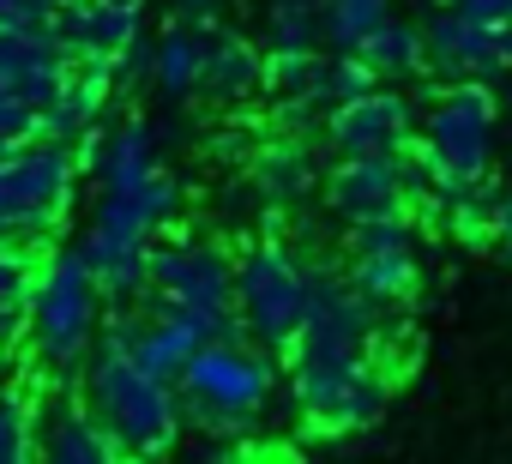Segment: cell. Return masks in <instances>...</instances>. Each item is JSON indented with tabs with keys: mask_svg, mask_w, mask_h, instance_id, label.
Wrapping results in <instances>:
<instances>
[{
	"mask_svg": "<svg viewBox=\"0 0 512 464\" xmlns=\"http://www.w3.org/2000/svg\"><path fill=\"white\" fill-rule=\"evenodd\" d=\"M296 410L326 434H362L386 416L392 374L368 356H326V362H290Z\"/></svg>",
	"mask_w": 512,
	"mask_h": 464,
	"instance_id": "7",
	"label": "cell"
},
{
	"mask_svg": "<svg viewBox=\"0 0 512 464\" xmlns=\"http://www.w3.org/2000/svg\"><path fill=\"white\" fill-rule=\"evenodd\" d=\"M43 127H37V109H25L19 97H7V91H0V157H7V151H19L25 139H37Z\"/></svg>",
	"mask_w": 512,
	"mask_h": 464,
	"instance_id": "31",
	"label": "cell"
},
{
	"mask_svg": "<svg viewBox=\"0 0 512 464\" xmlns=\"http://www.w3.org/2000/svg\"><path fill=\"white\" fill-rule=\"evenodd\" d=\"M151 248H157V236H133V229H109V223L85 229L79 254L91 260V278L109 308H133L151 290Z\"/></svg>",
	"mask_w": 512,
	"mask_h": 464,
	"instance_id": "15",
	"label": "cell"
},
{
	"mask_svg": "<svg viewBox=\"0 0 512 464\" xmlns=\"http://www.w3.org/2000/svg\"><path fill=\"white\" fill-rule=\"evenodd\" d=\"M79 157L61 139H25L0 157V236L7 242H43L67 223L79 193Z\"/></svg>",
	"mask_w": 512,
	"mask_h": 464,
	"instance_id": "5",
	"label": "cell"
},
{
	"mask_svg": "<svg viewBox=\"0 0 512 464\" xmlns=\"http://www.w3.org/2000/svg\"><path fill=\"white\" fill-rule=\"evenodd\" d=\"M247 151V127H229L223 139H211V157H241Z\"/></svg>",
	"mask_w": 512,
	"mask_h": 464,
	"instance_id": "36",
	"label": "cell"
},
{
	"mask_svg": "<svg viewBox=\"0 0 512 464\" xmlns=\"http://www.w3.org/2000/svg\"><path fill=\"white\" fill-rule=\"evenodd\" d=\"M13 25H55V0H0V31Z\"/></svg>",
	"mask_w": 512,
	"mask_h": 464,
	"instance_id": "32",
	"label": "cell"
},
{
	"mask_svg": "<svg viewBox=\"0 0 512 464\" xmlns=\"http://www.w3.org/2000/svg\"><path fill=\"white\" fill-rule=\"evenodd\" d=\"M350 278L368 302L392 308V302H410L416 284H422V266H416V248H374V254H350Z\"/></svg>",
	"mask_w": 512,
	"mask_h": 464,
	"instance_id": "23",
	"label": "cell"
},
{
	"mask_svg": "<svg viewBox=\"0 0 512 464\" xmlns=\"http://www.w3.org/2000/svg\"><path fill=\"white\" fill-rule=\"evenodd\" d=\"M31 284H37V254H31V242H7V236H0V350L25 332Z\"/></svg>",
	"mask_w": 512,
	"mask_h": 464,
	"instance_id": "25",
	"label": "cell"
},
{
	"mask_svg": "<svg viewBox=\"0 0 512 464\" xmlns=\"http://www.w3.org/2000/svg\"><path fill=\"white\" fill-rule=\"evenodd\" d=\"M25 338H31V356L49 380H73V374L91 368V356L103 344V290H97L91 260L79 248L37 266L31 308H25Z\"/></svg>",
	"mask_w": 512,
	"mask_h": 464,
	"instance_id": "1",
	"label": "cell"
},
{
	"mask_svg": "<svg viewBox=\"0 0 512 464\" xmlns=\"http://www.w3.org/2000/svg\"><path fill=\"white\" fill-rule=\"evenodd\" d=\"M235 314L247 320V338L266 350H290L308 320V266L278 242L260 236L235 254Z\"/></svg>",
	"mask_w": 512,
	"mask_h": 464,
	"instance_id": "6",
	"label": "cell"
},
{
	"mask_svg": "<svg viewBox=\"0 0 512 464\" xmlns=\"http://www.w3.org/2000/svg\"><path fill=\"white\" fill-rule=\"evenodd\" d=\"M193 31H199V91L211 103H247L253 91H266V55L241 31H229L223 19H205Z\"/></svg>",
	"mask_w": 512,
	"mask_h": 464,
	"instance_id": "16",
	"label": "cell"
},
{
	"mask_svg": "<svg viewBox=\"0 0 512 464\" xmlns=\"http://www.w3.org/2000/svg\"><path fill=\"white\" fill-rule=\"evenodd\" d=\"M73 67H79V55L55 37V25H13V31H0V91L19 97L37 115L61 97Z\"/></svg>",
	"mask_w": 512,
	"mask_h": 464,
	"instance_id": "10",
	"label": "cell"
},
{
	"mask_svg": "<svg viewBox=\"0 0 512 464\" xmlns=\"http://www.w3.org/2000/svg\"><path fill=\"white\" fill-rule=\"evenodd\" d=\"M85 404L121 440L127 458H163L181 440V386L139 368V356L121 344H97L85 368Z\"/></svg>",
	"mask_w": 512,
	"mask_h": 464,
	"instance_id": "2",
	"label": "cell"
},
{
	"mask_svg": "<svg viewBox=\"0 0 512 464\" xmlns=\"http://www.w3.org/2000/svg\"><path fill=\"white\" fill-rule=\"evenodd\" d=\"M494 242L512 254V193H500V199H494Z\"/></svg>",
	"mask_w": 512,
	"mask_h": 464,
	"instance_id": "35",
	"label": "cell"
},
{
	"mask_svg": "<svg viewBox=\"0 0 512 464\" xmlns=\"http://www.w3.org/2000/svg\"><path fill=\"white\" fill-rule=\"evenodd\" d=\"M416 175L410 157H338V169L326 175V205L356 223V217H380V211H404Z\"/></svg>",
	"mask_w": 512,
	"mask_h": 464,
	"instance_id": "14",
	"label": "cell"
},
{
	"mask_svg": "<svg viewBox=\"0 0 512 464\" xmlns=\"http://www.w3.org/2000/svg\"><path fill=\"white\" fill-rule=\"evenodd\" d=\"M380 85V73L362 61V55H338L332 67H326V109H338V103H356V97H368Z\"/></svg>",
	"mask_w": 512,
	"mask_h": 464,
	"instance_id": "30",
	"label": "cell"
},
{
	"mask_svg": "<svg viewBox=\"0 0 512 464\" xmlns=\"http://www.w3.org/2000/svg\"><path fill=\"white\" fill-rule=\"evenodd\" d=\"M253 193H260L266 205H296L314 193V157L302 139H266L260 151H253Z\"/></svg>",
	"mask_w": 512,
	"mask_h": 464,
	"instance_id": "21",
	"label": "cell"
},
{
	"mask_svg": "<svg viewBox=\"0 0 512 464\" xmlns=\"http://www.w3.org/2000/svg\"><path fill=\"white\" fill-rule=\"evenodd\" d=\"M272 49H320V0H266Z\"/></svg>",
	"mask_w": 512,
	"mask_h": 464,
	"instance_id": "28",
	"label": "cell"
},
{
	"mask_svg": "<svg viewBox=\"0 0 512 464\" xmlns=\"http://www.w3.org/2000/svg\"><path fill=\"white\" fill-rule=\"evenodd\" d=\"M169 13H175V19H187V25H205V19H217V13H223V0H169Z\"/></svg>",
	"mask_w": 512,
	"mask_h": 464,
	"instance_id": "34",
	"label": "cell"
},
{
	"mask_svg": "<svg viewBox=\"0 0 512 464\" xmlns=\"http://www.w3.org/2000/svg\"><path fill=\"white\" fill-rule=\"evenodd\" d=\"M326 139L338 157H404L416 145V109L398 91H368L356 103L326 109Z\"/></svg>",
	"mask_w": 512,
	"mask_h": 464,
	"instance_id": "12",
	"label": "cell"
},
{
	"mask_svg": "<svg viewBox=\"0 0 512 464\" xmlns=\"http://www.w3.org/2000/svg\"><path fill=\"white\" fill-rule=\"evenodd\" d=\"M374 248H416L410 211H380V217H356L350 223V254H374Z\"/></svg>",
	"mask_w": 512,
	"mask_h": 464,
	"instance_id": "29",
	"label": "cell"
},
{
	"mask_svg": "<svg viewBox=\"0 0 512 464\" xmlns=\"http://www.w3.org/2000/svg\"><path fill=\"white\" fill-rule=\"evenodd\" d=\"M151 296L229 314L235 308V260L211 242H157L151 248Z\"/></svg>",
	"mask_w": 512,
	"mask_h": 464,
	"instance_id": "9",
	"label": "cell"
},
{
	"mask_svg": "<svg viewBox=\"0 0 512 464\" xmlns=\"http://www.w3.org/2000/svg\"><path fill=\"white\" fill-rule=\"evenodd\" d=\"M181 205H187V181H181V175H169V169H157V175H151V181H139V187H103V193H97L91 223L133 229V236H157L163 223H175V217H181Z\"/></svg>",
	"mask_w": 512,
	"mask_h": 464,
	"instance_id": "17",
	"label": "cell"
},
{
	"mask_svg": "<svg viewBox=\"0 0 512 464\" xmlns=\"http://www.w3.org/2000/svg\"><path fill=\"white\" fill-rule=\"evenodd\" d=\"M55 7H67V0H55Z\"/></svg>",
	"mask_w": 512,
	"mask_h": 464,
	"instance_id": "37",
	"label": "cell"
},
{
	"mask_svg": "<svg viewBox=\"0 0 512 464\" xmlns=\"http://www.w3.org/2000/svg\"><path fill=\"white\" fill-rule=\"evenodd\" d=\"M151 91L163 103H187L199 91V31L187 19H175L157 43H151Z\"/></svg>",
	"mask_w": 512,
	"mask_h": 464,
	"instance_id": "22",
	"label": "cell"
},
{
	"mask_svg": "<svg viewBox=\"0 0 512 464\" xmlns=\"http://www.w3.org/2000/svg\"><path fill=\"white\" fill-rule=\"evenodd\" d=\"M374 308L380 302H368L362 290H356V278H350V266L338 272V266H308V320H302V332H296V344H290V362H326V356H368L374 350Z\"/></svg>",
	"mask_w": 512,
	"mask_h": 464,
	"instance_id": "8",
	"label": "cell"
},
{
	"mask_svg": "<svg viewBox=\"0 0 512 464\" xmlns=\"http://www.w3.org/2000/svg\"><path fill=\"white\" fill-rule=\"evenodd\" d=\"M55 37L79 61H121L145 37V0H67L55 7Z\"/></svg>",
	"mask_w": 512,
	"mask_h": 464,
	"instance_id": "13",
	"label": "cell"
},
{
	"mask_svg": "<svg viewBox=\"0 0 512 464\" xmlns=\"http://www.w3.org/2000/svg\"><path fill=\"white\" fill-rule=\"evenodd\" d=\"M392 19V0H320V37L338 55H356Z\"/></svg>",
	"mask_w": 512,
	"mask_h": 464,
	"instance_id": "26",
	"label": "cell"
},
{
	"mask_svg": "<svg viewBox=\"0 0 512 464\" xmlns=\"http://www.w3.org/2000/svg\"><path fill=\"white\" fill-rule=\"evenodd\" d=\"M163 169V139L145 115H127L115 133H103V157H97V181L103 187H139Z\"/></svg>",
	"mask_w": 512,
	"mask_h": 464,
	"instance_id": "20",
	"label": "cell"
},
{
	"mask_svg": "<svg viewBox=\"0 0 512 464\" xmlns=\"http://www.w3.org/2000/svg\"><path fill=\"white\" fill-rule=\"evenodd\" d=\"M356 55H362L380 79H416V73H428V31L410 25V19H386Z\"/></svg>",
	"mask_w": 512,
	"mask_h": 464,
	"instance_id": "24",
	"label": "cell"
},
{
	"mask_svg": "<svg viewBox=\"0 0 512 464\" xmlns=\"http://www.w3.org/2000/svg\"><path fill=\"white\" fill-rule=\"evenodd\" d=\"M43 458L49 464H115V458H127L121 452V440L97 422V410L85 404H55V416L43 422Z\"/></svg>",
	"mask_w": 512,
	"mask_h": 464,
	"instance_id": "19",
	"label": "cell"
},
{
	"mask_svg": "<svg viewBox=\"0 0 512 464\" xmlns=\"http://www.w3.org/2000/svg\"><path fill=\"white\" fill-rule=\"evenodd\" d=\"M37 404L31 392H19L13 380H0V464H31L43 458V440H37Z\"/></svg>",
	"mask_w": 512,
	"mask_h": 464,
	"instance_id": "27",
	"label": "cell"
},
{
	"mask_svg": "<svg viewBox=\"0 0 512 464\" xmlns=\"http://www.w3.org/2000/svg\"><path fill=\"white\" fill-rule=\"evenodd\" d=\"M488 163H494V91L482 79H458L428 109L422 145L410 151V175L434 199H452V193L488 187Z\"/></svg>",
	"mask_w": 512,
	"mask_h": 464,
	"instance_id": "3",
	"label": "cell"
},
{
	"mask_svg": "<svg viewBox=\"0 0 512 464\" xmlns=\"http://www.w3.org/2000/svg\"><path fill=\"white\" fill-rule=\"evenodd\" d=\"M175 386H181V404L199 428H247L266 410L278 368H272L266 344L253 350V338H211L187 356Z\"/></svg>",
	"mask_w": 512,
	"mask_h": 464,
	"instance_id": "4",
	"label": "cell"
},
{
	"mask_svg": "<svg viewBox=\"0 0 512 464\" xmlns=\"http://www.w3.org/2000/svg\"><path fill=\"white\" fill-rule=\"evenodd\" d=\"M464 19H482V25H512V0H452Z\"/></svg>",
	"mask_w": 512,
	"mask_h": 464,
	"instance_id": "33",
	"label": "cell"
},
{
	"mask_svg": "<svg viewBox=\"0 0 512 464\" xmlns=\"http://www.w3.org/2000/svg\"><path fill=\"white\" fill-rule=\"evenodd\" d=\"M109 97H115V61H79V67H73V79L61 85V97L37 115L43 139L79 145V139L97 127V115H103V103H109Z\"/></svg>",
	"mask_w": 512,
	"mask_h": 464,
	"instance_id": "18",
	"label": "cell"
},
{
	"mask_svg": "<svg viewBox=\"0 0 512 464\" xmlns=\"http://www.w3.org/2000/svg\"><path fill=\"white\" fill-rule=\"evenodd\" d=\"M428 67L440 79H500L512 73V25H482V19H464L458 7H440L428 25Z\"/></svg>",
	"mask_w": 512,
	"mask_h": 464,
	"instance_id": "11",
	"label": "cell"
}]
</instances>
